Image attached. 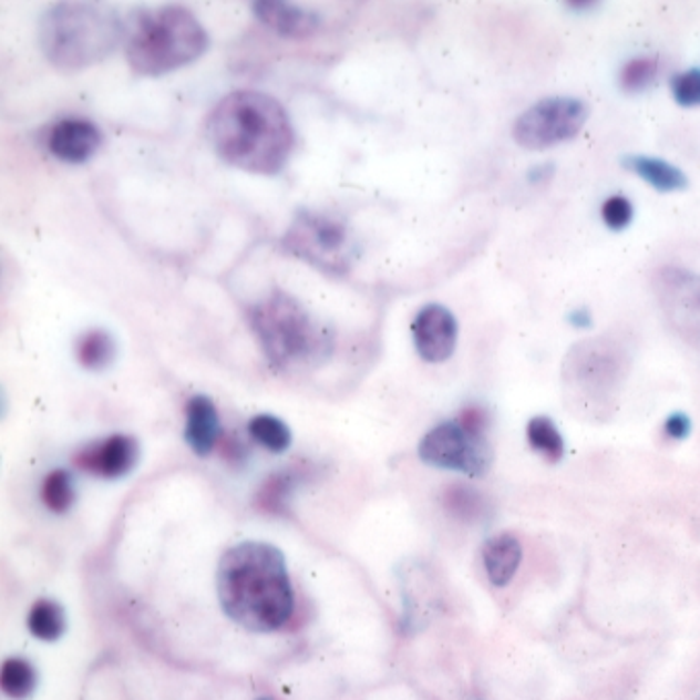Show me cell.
Wrapping results in <instances>:
<instances>
[{"label":"cell","mask_w":700,"mask_h":700,"mask_svg":"<svg viewBox=\"0 0 700 700\" xmlns=\"http://www.w3.org/2000/svg\"><path fill=\"white\" fill-rule=\"evenodd\" d=\"M206 130L216 155L247 173L276 175L295 151L290 115L261 91L228 93L212 110Z\"/></svg>","instance_id":"cell-1"},{"label":"cell","mask_w":700,"mask_h":700,"mask_svg":"<svg viewBox=\"0 0 700 700\" xmlns=\"http://www.w3.org/2000/svg\"><path fill=\"white\" fill-rule=\"evenodd\" d=\"M226 617L253 632L281 629L295 612V589L280 548L247 541L228 548L216 572Z\"/></svg>","instance_id":"cell-2"},{"label":"cell","mask_w":700,"mask_h":700,"mask_svg":"<svg viewBox=\"0 0 700 700\" xmlns=\"http://www.w3.org/2000/svg\"><path fill=\"white\" fill-rule=\"evenodd\" d=\"M127 29L113 7L101 2H58L40 21L45 58L64 72H79L112 56Z\"/></svg>","instance_id":"cell-3"},{"label":"cell","mask_w":700,"mask_h":700,"mask_svg":"<svg viewBox=\"0 0 700 700\" xmlns=\"http://www.w3.org/2000/svg\"><path fill=\"white\" fill-rule=\"evenodd\" d=\"M210 38L196 14L183 7H161L138 14L127 31L126 58L142 76H161L204 56Z\"/></svg>","instance_id":"cell-4"},{"label":"cell","mask_w":700,"mask_h":700,"mask_svg":"<svg viewBox=\"0 0 700 700\" xmlns=\"http://www.w3.org/2000/svg\"><path fill=\"white\" fill-rule=\"evenodd\" d=\"M249 321L267 360L281 370L317 364L331 351L327 327L284 290H274L253 305Z\"/></svg>","instance_id":"cell-5"},{"label":"cell","mask_w":700,"mask_h":700,"mask_svg":"<svg viewBox=\"0 0 700 700\" xmlns=\"http://www.w3.org/2000/svg\"><path fill=\"white\" fill-rule=\"evenodd\" d=\"M627 374V356L615 341L591 339L575 346L565 360V384L577 405L603 415L615 405Z\"/></svg>","instance_id":"cell-6"},{"label":"cell","mask_w":700,"mask_h":700,"mask_svg":"<svg viewBox=\"0 0 700 700\" xmlns=\"http://www.w3.org/2000/svg\"><path fill=\"white\" fill-rule=\"evenodd\" d=\"M284 249L331 276H346L358 255L356 240L343 220L309 210L298 212L284 235Z\"/></svg>","instance_id":"cell-7"},{"label":"cell","mask_w":700,"mask_h":700,"mask_svg":"<svg viewBox=\"0 0 700 700\" xmlns=\"http://www.w3.org/2000/svg\"><path fill=\"white\" fill-rule=\"evenodd\" d=\"M588 103L581 99H543L516 120L514 141L528 151H543L575 138L588 122Z\"/></svg>","instance_id":"cell-8"},{"label":"cell","mask_w":700,"mask_h":700,"mask_svg":"<svg viewBox=\"0 0 700 700\" xmlns=\"http://www.w3.org/2000/svg\"><path fill=\"white\" fill-rule=\"evenodd\" d=\"M420 459L435 469L483 476L493 463L487 437L469 434L459 421H444L423 435Z\"/></svg>","instance_id":"cell-9"},{"label":"cell","mask_w":700,"mask_h":700,"mask_svg":"<svg viewBox=\"0 0 700 700\" xmlns=\"http://www.w3.org/2000/svg\"><path fill=\"white\" fill-rule=\"evenodd\" d=\"M653 288L668 319L688 337H700V276L661 267L653 276Z\"/></svg>","instance_id":"cell-10"},{"label":"cell","mask_w":700,"mask_h":700,"mask_svg":"<svg viewBox=\"0 0 700 700\" xmlns=\"http://www.w3.org/2000/svg\"><path fill=\"white\" fill-rule=\"evenodd\" d=\"M411 336L421 360L430 364H442L456 350L459 322L446 307L428 305L413 319Z\"/></svg>","instance_id":"cell-11"},{"label":"cell","mask_w":700,"mask_h":700,"mask_svg":"<svg viewBox=\"0 0 700 700\" xmlns=\"http://www.w3.org/2000/svg\"><path fill=\"white\" fill-rule=\"evenodd\" d=\"M138 456L141 449L132 435L115 434L79 450L74 464L89 475L122 478L136 466Z\"/></svg>","instance_id":"cell-12"},{"label":"cell","mask_w":700,"mask_h":700,"mask_svg":"<svg viewBox=\"0 0 700 700\" xmlns=\"http://www.w3.org/2000/svg\"><path fill=\"white\" fill-rule=\"evenodd\" d=\"M101 144H103V132L99 130L97 124L81 120V117L58 122L48 138L50 153L64 163L89 161L101 148Z\"/></svg>","instance_id":"cell-13"},{"label":"cell","mask_w":700,"mask_h":700,"mask_svg":"<svg viewBox=\"0 0 700 700\" xmlns=\"http://www.w3.org/2000/svg\"><path fill=\"white\" fill-rule=\"evenodd\" d=\"M253 13L257 19L288 40H307L321 29V17L290 2H253Z\"/></svg>","instance_id":"cell-14"},{"label":"cell","mask_w":700,"mask_h":700,"mask_svg":"<svg viewBox=\"0 0 700 700\" xmlns=\"http://www.w3.org/2000/svg\"><path fill=\"white\" fill-rule=\"evenodd\" d=\"M223 434L218 409L206 394H196L185 406V442L197 456H208Z\"/></svg>","instance_id":"cell-15"},{"label":"cell","mask_w":700,"mask_h":700,"mask_svg":"<svg viewBox=\"0 0 700 700\" xmlns=\"http://www.w3.org/2000/svg\"><path fill=\"white\" fill-rule=\"evenodd\" d=\"M522 563V543L518 536L512 533H502L491 536L483 545V567L493 586L504 588L514 575L518 574Z\"/></svg>","instance_id":"cell-16"},{"label":"cell","mask_w":700,"mask_h":700,"mask_svg":"<svg viewBox=\"0 0 700 700\" xmlns=\"http://www.w3.org/2000/svg\"><path fill=\"white\" fill-rule=\"evenodd\" d=\"M622 165L653 185L658 192H678L688 185L687 175L680 168L653 156H625Z\"/></svg>","instance_id":"cell-17"},{"label":"cell","mask_w":700,"mask_h":700,"mask_svg":"<svg viewBox=\"0 0 700 700\" xmlns=\"http://www.w3.org/2000/svg\"><path fill=\"white\" fill-rule=\"evenodd\" d=\"M444 505L454 518L469 524L490 518L491 505L487 497L469 485H452L444 493Z\"/></svg>","instance_id":"cell-18"},{"label":"cell","mask_w":700,"mask_h":700,"mask_svg":"<svg viewBox=\"0 0 700 700\" xmlns=\"http://www.w3.org/2000/svg\"><path fill=\"white\" fill-rule=\"evenodd\" d=\"M28 625L40 641H58L66 630L64 608L54 600H38L29 610Z\"/></svg>","instance_id":"cell-19"},{"label":"cell","mask_w":700,"mask_h":700,"mask_svg":"<svg viewBox=\"0 0 700 700\" xmlns=\"http://www.w3.org/2000/svg\"><path fill=\"white\" fill-rule=\"evenodd\" d=\"M76 360L86 370H105L115 360V341L103 329H93L79 339Z\"/></svg>","instance_id":"cell-20"},{"label":"cell","mask_w":700,"mask_h":700,"mask_svg":"<svg viewBox=\"0 0 700 700\" xmlns=\"http://www.w3.org/2000/svg\"><path fill=\"white\" fill-rule=\"evenodd\" d=\"M38 684V672L28 659L11 658L2 663L0 688L7 697L14 700L28 699Z\"/></svg>","instance_id":"cell-21"},{"label":"cell","mask_w":700,"mask_h":700,"mask_svg":"<svg viewBox=\"0 0 700 700\" xmlns=\"http://www.w3.org/2000/svg\"><path fill=\"white\" fill-rule=\"evenodd\" d=\"M526 435H528V444L538 454H543L548 463H559L560 459L565 456L563 435L550 418H545V415L533 418L528 421Z\"/></svg>","instance_id":"cell-22"},{"label":"cell","mask_w":700,"mask_h":700,"mask_svg":"<svg viewBox=\"0 0 700 700\" xmlns=\"http://www.w3.org/2000/svg\"><path fill=\"white\" fill-rule=\"evenodd\" d=\"M247 432L259 446H264L274 454L286 452L292 444L290 428L276 415H267V413L255 415L247 425Z\"/></svg>","instance_id":"cell-23"},{"label":"cell","mask_w":700,"mask_h":700,"mask_svg":"<svg viewBox=\"0 0 700 700\" xmlns=\"http://www.w3.org/2000/svg\"><path fill=\"white\" fill-rule=\"evenodd\" d=\"M76 491L69 471L56 469L43 478L42 500L45 507L54 514H66L74 504Z\"/></svg>","instance_id":"cell-24"},{"label":"cell","mask_w":700,"mask_h":700,"mask_svg":"<svg viewBox=\"0 0 700 700\" xmlns=\"http://www.w3.org/2000/svg\"><path fill=\"white\" fill-rule=\"evenodd\" d=\"M656 74H658V58H632L620 72V86L627 93H639L656 81Z\"/></svg>","instance_id":"cell-25"},{"label":"cell","mask_w":700,"mask_h":700,"mask_svg":"<svg viewBox=\"0 0 700 700\" xmlns=\"http://www.w3.org/2000/svg\"><path fill=\"white\" fill-rule=\"evenodd\" d=\"M296 478L292 473H278V475L269 476L266 485L261 487L259 493V504L269 512H281L284 505L290 502V495L295 491Z\"/></svg>","instance_id":"cell-26"},{"label":"cell","mask_w":700,"mask_h":700,"mask_svg":"<svg viewBox=\"0 0 700 700\" xmlns=\"http://www.w3.org/2000/svg\"><path fill=\"white\" fill-rule=\"evenodd\" d=\"M673 99L682 107H700V71L680 72L672 79Z\"/></svg>","instance_id":"cell-27"},{"label":"cell","mask_w":700,"mask_h":700,"mask_svg":"<svg viewBox=\"0 0 700 700\" xmlns=\"http://www.w3.org/2000/svg\"><path fill=\"white\" fill-rule=\"evenodd\" d=\"M604 223L612 230H622L630 225L632 220V204L627 197L612 196L604 202L603 206Z\"/></svg>","instance_id":"cell-28"},{"label":"cell","mask_w":700,"mask_h":700,"mask_svg":"<svg viewBox=\"0 0 700 700\" xmlns=\"http://www.w3.org/2000/svg\"><path fill=\"white\" fill-rule=\"evenodd\" d=\"M459 423L463 425L469 434L478 435V437H487L490 430V413L481 405L464 406L459 415Z\"/></svg>","instance_id":"cell-29"},{"label":"cell","mask_w":700,"mask_h":700,"mask_svg":"<svg viewBox=\"0 0 700 700\" xmlns=\"http://www.w3.org/2000/svg\"><path fill=\"white\" fill-rule=\"evenodd\" d=\"M690 430H692V425H690L687 413H672L663 423V432L672 440H684L690 434Z\"/></svg>","instance_id":"cell-30"},{"label":"cell","mask_w":700,"mask_h":700,"mask_svg":"<svg viewBox=\"0 0 700 700\" xmlns=\"http://www.w3.org/2000/svg\"><path fill=\"white\" fill-rule=\"evenodd\" d=\"M569 321L575 327H579V329H584V327H589L591 325V319H589V312L586 309H577L569 315Z\"/></svg>","instance_id":"cell-31"},{"label":"cell","mask_w":700,"mask_h":700,"mask_svg":"<svg viewBox=\"0 0 700 700\" xmlns=\"http://www.w3.org/2000/svg\"><path fill=\"white\" fill-rule=\"evenodd\" d=\"M259 700H274V699H267V697H266V699H259Z\"/></svg>","instance_id":"cell-32"}]
</instances>
